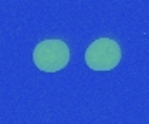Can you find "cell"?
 <instances>
[{"label": "cell", "instance_id": "1", "mask_svg": "<svg viewBox=\"0 0 149 124\" xmlns=\"http://www.w3.org/2000/svg\"><path fill=\"white\" fill-rule=\"evenodd\" d=\"M33 64L43 73H57L64 69L70 62V47L68 43L57 38L42 40L33 48Z\"/></svg>", "mask_w": 149, "mask_h": 124}, {"label": "cell", "instance_id": "2", "mask_svg": "<svg viewBox=\"0 0 149 124\" xmlns=\"http://www.w3.org/2000/svg\"><path fill=\"white\" fill-rule=\"evenodd\" d=\"M121 60L120 43L111 38H97L85 50V64L92 71H111Z\"/></svg>", "mask_w": 149, "mask_h": 124}]
</instances>
